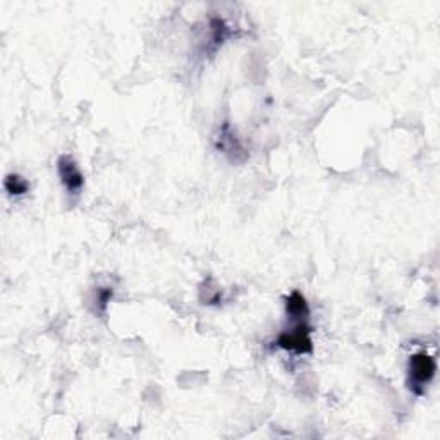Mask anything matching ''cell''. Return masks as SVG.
I'll list each match as a JSON object with an SVG mask.
<instances>
[{"label":"cell","instance_id":"3","mask_svg":"<svg viewBox=\"0 0 440 440\" xmlns=\"http://www.w3.org/2000/svg\"><path fill=\"white\" fill-rule=\"evenodd\" d=\"M57 170H59V177H61L62 184L66 186V189L73 194L80 193L83 184H85V177H83L81 170L76 165V162L68 155H62L59 162H57Z\"/></svg>","mask_w":440,"mask_h":440},{"label":"cell","instance_id":"5","mask_svg":"<svg viewBox=\"0 0 440 440\" xmlns=\"http://www.w3.org/2000/svg\"><path fill=\"white\" fill-rule=\"evenodd\" d=\"M4 186H6L7 193L14 194V197H21V194L28 193V189H30V182L23 179L18 174H9V176L6 177Z\"/></svg>","mask_w":440,"mask_h":440},{"label":"cell","instance_id":"4","mask_svg":"<svg viewBox=\"0 0 440 440\" xmlns=\"http://www.w3.org/2000/svg\"><path fill=\"white\" fill-rule=\"evenodd\" d=\"M286 313H288L290 320L305 322L310 317V306L306 303V298L301 293H298V290H294L286 300Z\"/></svg>","mask_w":440,"mask_h":440},{"label":"cell","instance_id":"6","mask_svg":"<svg viewBox=\"0 0 440 440\" xmlns=\"http://www.w3.org/2000/svg\"><path fill=\"white\" fill-rule=\"evenodd\" d=\"M110 298H112V289H100L98 290V303H100L102 305V308H105L107 306V303L110 301Z\"/></svg>","mask_w":440,"mask_h":440},{"label":"cell","instance_id":"2","mask_svg":"<svg viewBox=\"0 0 440 440\" xmlns=\"http://www.w3.org/2000/svg\"><path fill=\"white\" fill-rule=\"evenodd\" d=\"M277 346L281 350L296 355H310L313 351V340H311V327L305 322H296L293 329L284 330L277 337Z\"/></svg>","mask_w":440,"mask_h":440},{"label":"cell","instance_id":"1","mask_svg":"<svg viewBox=\"0 0 440 440\" xmlns=\"http://www.w3.org/2000/svg\"><path fill=\"white\" fill-rule=\"evenodd\" d=\"M408 372V384L411 390H413L414 394H423V390H425L426 385H429L431 379L435 377L437 363H435V360L431 358L430 355H426V352H417V355L411 356Z\"/></svg>","mask_w":440,"mask_h":440}]
</instances>
